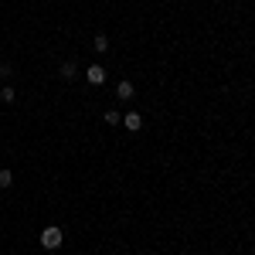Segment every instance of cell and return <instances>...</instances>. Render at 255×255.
I'll return each instance as SVG.
<instances>
[{
	"mask_svg": "<svg viewBox=\"0 0 255 255\" xmlns=\"http://www.w3.org/2000/svg\"><path fill=\"white\" fill-rule=\"evenodd\" d=\"M62 228H55V225H51V228H45V232H41V245H45V249H48V252H55V249H62Z\"/></svg>",
	"mask_w": 255,
	"mask_h": 255,
	"instance_id": "obj_1",
	"label": "cell"
},
{
	"mask_svg": "<svg viewBox=\"0 0 255 255\" xmlns=\"http://www.w3.org/2000/svg\"><path fill=\"white\" fill-rule=\"evenodd\" d=\"M85 78H89V85H102L106 82V68L102 65H89L85 68Z\"/></svg>",
	"mask_w": 255,
	"mask_h": 255,
	"instance_id": "obj_2",
	"label": "cell"
},
{
	"mask_svg": "<svg viewBox=\"0 0 255 255\" xmlns=\"http://www.w3.org/2000/svg\"><path fill=\"white\" fill-rule=\"evenodd\" d=\"M58 75H62L65 82H71V78L78 75V65H75V62H62V68H58Z\"/></svg>",
	"mask_w": 255,
	"mask_h": 255,
	"instance_id": "obj_3",
	"label": "cell"
},
{
	"mask_svg": "<svg viewBox=\"0 0 255 255\" xmlns=\"http://www.w3.org/2000/svg\"><path fill=\"white\" fill-rule=\"evenodd\" d=\"M123 126H126V129H133V133H136V129L143 126V119H139V113H126V116H123Z\"/></svg>",
	"mask_w": 255,
	"mask_h": 255,
	"instance_id": "obj_4",
	"label": "cell"
},
{
	"mask_svg": "<svg viewBox=\"0 0 255 255\" xmlns=\"http://www.w3.org/2000/svg\"><path fill=\"white\" fill-rule=\"evenodd\" d=\"M133 92H136L133 82H119V85H116V95H119V99H133Z\"/></svg>",
	"mask_w": 255,
	"mask_h": 255,
	"instance_id": "obj_5",
	"label": "cell"
},
{
	"mask_svg": "<svg viewBox=\"0 0 255 255\" xmlns=\"http://www.w3.org/2000/svg\"><path fill=\"white\" fill-rule=\"evenodd\" d=\"M92 51H99V55H102V51H109V38H106V34H95V41H92Z\"/></svg>",
	"mask_w": 255,
	"mask_h": 255,
	"instance_id": "obj_6",
	"label": "cell"
},
{
	"mask_svg": "<svg viewBox=\"0 0 255 255\" xmlns=\"http://www.w3.org/2000/svg\"><path fill=\"white\" fill-rule=\"evenodd\" d=\"M106 123H109V126H119V123H123V116H119L116 109H106Z\"/></svg>",
	"mask_w": 255,
	"mask_h": 255,
	"instance_id": "obj_7",
	"label": "cell"
},
{
	"mask_svg": "<svg viewBox=\"0 0 255 255\" xmlns=\"http://www.w3.org/2000/svg\"><path fill=\"white\" fill-rule=\"evenodd\" d=\"M0 99H3V102H14V99H17V92L7 85V89H0Z\"/></svg>",
	"mask_w": 255,
	"mask_h": 255,
	"instance_id": "obj_8",
	"label": "cell"
},
{
	"mask_svg": "<svg viewBox=\"0 0 255 255\" xmlns=\"http://www.w3.org/2000/svg\"><path fill=\"white\" fill-rule=\"evenodd\" d=\"M14 184V174L10 170H0V187H10Z\"/></svg>",
	"mask_w": 255,
	"mask_h": 255,
	"instance_id": "obj_9",
	"label": "cell"
},
{
	"mask_svg": "<svg viewBox=\"0 0 255 255\" xmlns=\"http://www.w3.org/2000/svg\"><path fill=\"white\" fill-rule=\"evenodd\" d=\"M7 75H10V65L3 62V65H0V78H7Z\"/></svg>",
	"mask_w": 255,
	"mask_h": 255,
	"instance_id": "obj_10",
	"label": "cell"
}]
</instances>
